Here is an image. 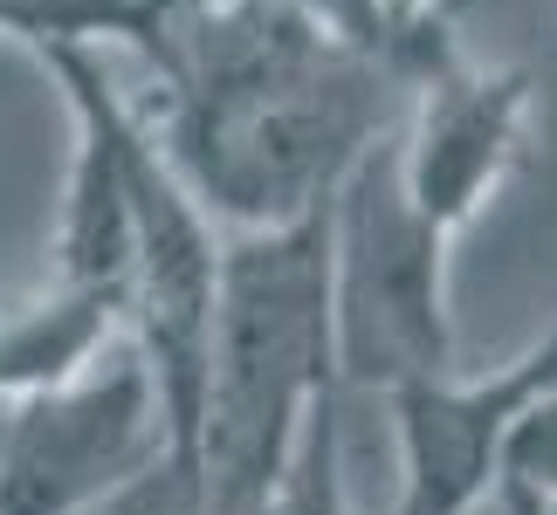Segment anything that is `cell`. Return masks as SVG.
<instances>
[{"label": "cell", "instance_id": "6da1fadb", "mask_svg": "<svg viewBox=\"0 0 557 515\" xmlns=\"http://www.w3.org/2000/svg\"><path fill=\"white\" fill-rule=\"evenodd\" d=\"M138 62L159 83L145 131L227 234L324 213L413 83V62L289 0H165Z\"/></svg>", "mask_w": 557, "mask_h": 515}, {"label": "cell", "instance_id": "7a4b0ae2", "mask_svg": "<svg viewBox=\"0 0 557 515\" xmlns=\"http://www.w3.org/2000/svg\"><path fill=\"white\" fill-rule=\"evenodd\" d=\"M331 392V206L289 227H221L207 385L193 426L200 508H262Z\"/></svg>", "mask_w": 557, "mask_h": 515}, {"label": "cell", "instance_id": "3957f363", "mask_svg": "<svg viewBox=\"0 0 557 515\" xmlns=\"http://www.w3.org/2000/svg\"><path fill=\"white\" fill-rule=\"evenodd\" d=\"M447 254L399 192L393 131L331 192V364L337 392H399L413 378L455 372Z\"/></svg>", "mask_w": 557, "mask_h": 515}, {"label": "cell", "instance_id": "277c9868", "mask_svg": "<svg viewBox=\"0 0 557 515\" xmlns=\"http://www.w3.org/2000/svg\"><path fill=\"white\" fill-rule=\"evenodd\" d=\"M159 454L173 440L152 372L132 337H111L83 372L0 399V515H83Z\"/></svg>", "mask_w": 557, "mask_h": 515}, {"label": "cell", "instance_id": "5b68a950", "mask_svg": "<svg viewBox=\"0 0 557 515\" xmlns=\"http://www.w3.org/2000/svg\"><path fill=\"white\" fill-rule=\"evenodd\" d=\"M530 117H537V83L523 70H482L455 49V35L434 41L413 62L406 111L393 124V172L420 221L461 241L523 165Z\"/></svg>", "mask_w": 557, "mask_h": 515}, {"label": "cell", "instance_id": "8992f818", "mask_svg": "<svg viewBox=\"0 0 557 515\" xmlns=\"http://www.w3.org/2000/svg\"><path fill=\"white\" fill-rule=\"evenodd\" d=\"M550 385H557V324L523 357H509L482 378L441 372V378H413L399 392H385L393 399V434H399L393 515H475L496 495L503 434Z\"/></svg>", "mask_w": 557, "mask_h": 515}, {"label": "cell", "instance_id": "52a82bcc", "mask_svg": "<svg viewBox=\"0 0 557 515\" xmlns=\"http://www.w3.org/2000/svg\"><path fill=\"white\" fill-rule=\"evenodd\" d=\"M111 49L83 41H49L35 62L55 76L62 103L76 124L70 179H62V213H55V282L97 289L124 303V262H132V172L145 152V111L117 90ZM124 316V310H117Z\"/></svg>", "mask_w": 557, "mask_h": 515}, {"label": "cell", "instance_id": "ba28073f", "mask_svg": "<svg viewBox=\"0 0 557 515\" xmlns=\"http://www.w3.org/2000/svg\"><path fill=\"white\" fill-rule=\"evenodd\" d=\"M255 515H351L345 495V434H337V392L310 413L304 440H296L289 475L275 481V495Z\"/></svg>", "mask_w": 557, "mask_h": 515}, {"label": "cell", "instance_id": "9c48e42d", "mask_svg": "<svg viewBox=\"0 0 557 515\" xmlns=\"http://www.w3.org/2000/svg\"><path fill=\"white\" fill-rule=\"evenodd\" d=\"M496 488H530V495L557 502V385L544 399H530L517 413V426L503 434Z\"/></svg>", "mask_w": 557, "mask_h": 515}, {"label": "cell", "instance_id": "30bf717a", "mask_svg": "<svg viewBox=\"0 0 557 515\" xmlns=\"http://www.w3.org/2000/svg\"><path fill=\"white\" fill-rule=\"evenodd\" d=\"M83 515H207L200 508V475L180 454H159L145 475H132L124 488H111L103 502H90Z\"/></svg>", "mask_w": 557, "mask_h": 515}, {"label": "cell", "instance_id": "8fae6325", "mask_svg": "<svg viewBox=\"0 0 557 515\" xmlns=\"http://www.w3.org/2000/svg\"><path fill=\"white\" fill-rule=\"evenodd\" d=\"M372 14H379V28L385 41L406 55V62H420L434 41H447V14H441V0H372Z\"/></svg>", "mask_w": 557, "mask_h": 515}, {"label": "cell", "instance_id": "7c38bea8", "mask_svg": "<svg viewBox=\"0 0 557 515\" xmlns=\"http://www.w3.org/2000/svg\"><path fill=\"white\" fill-rule=\"evenodd\" d=\"M488 502H496L503 515H557V502L530 495V488H496V495H488Z\"/></svg>", "mask_w": 557, "mask_h": 515}]
</instances>
